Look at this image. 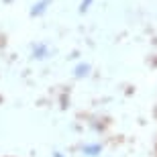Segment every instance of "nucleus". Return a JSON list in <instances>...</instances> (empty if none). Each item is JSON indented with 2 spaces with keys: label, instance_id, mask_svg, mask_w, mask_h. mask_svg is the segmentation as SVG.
<instances>
[{
  "label": "nucleus",
  "instance_id": "1",
  "mask_svg": "<svg viewBox=\"0 0 157 157\" xmlns=\"http://www.w3.org/2000/svg\"><path fill=\"white\" fill-rule=\"evenodd\" d=\"M49 2H51V0H41L39 4H35V6H33V10H31V17H37V14H41V12L45 10V6H49Z\"/></svg>",
  "mask_w": 157,
  "mask_h": 157
},
{
  "label": "nucleus",
  "instance_id": "2",
  "mask_svg": "<svg viewBox=\"0 0 157 157\" xmlns=\"http://www.w3.org/2000/svg\"><path fill=\"white\" fill-rule=\"evenodd\" d=\"M88 74H90V65L88 63H80L76 67V76L78 78H84V76H88Z\"/></svg>",
  "mask_w": 157,
  "mask_h": 157
},
{
  "label": "nucleus",
  "instance_id": "3",
  "mask_svg": "<svg viewBox=\"0 0 157 157\" xmlns=\"http://www.w3.org/2000/svg\"><path fill=\"white\" fill-rule=\"evenodd\" d=\"M100 151H102V147H100V145H88L86 149H84L86 155H98Z\"/></svg>",
  "mask_w": 157,
  "mask_h": 157
},
{
  "label": "nucleus",
  "instance_id": "4",
  "mask_svg": "<svg viewBox=\"0 0 157 157\" xmlns=\"http://www.w3.org/2000/svg\"><path fill=\"white\" fill-rule=\"evenodd\" d=\"M33 55H35L37 59H43L47 55V47L45 45H39V47H35V51H33Z\"/></svg>",
  "mask_w": 157,
  "mask_h": 157
},
{
  "label": "nucleus",
  "instance_id": "5",
  "mask_svg": "<svg viewBox=\"0 0 157 157\" xmlns=\"http://www.w3.org/2000/svg\"><path fill=\"white\" fill-rule=\"evenodd\" d=\"M94 0H84V2H82V6H80V12H86L88 10V6L92 4Z\"/></svg>",
  "mask_w": 157,
  "mask_h": 157
},
{
  "label": "nucleus",
  "instance_id": "6",
  "mask_svg": "<svg viewBox=\"0 0 157 157\" xmlns=\"http://www.w3.org/2000/svg\"><path fill=\"white\" fill-rule=\"evenodd\" d=\"M55 157H61V155H59V153H55Z\"/></svg>",
  "mask_w": 157,
  "mask_h": 157
}]
</instances>
